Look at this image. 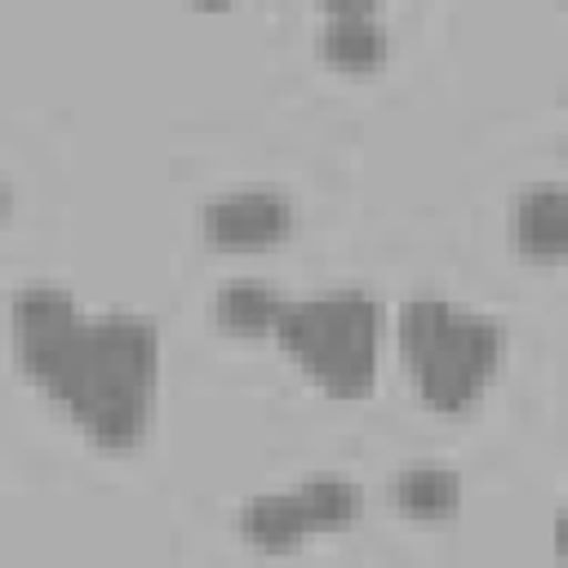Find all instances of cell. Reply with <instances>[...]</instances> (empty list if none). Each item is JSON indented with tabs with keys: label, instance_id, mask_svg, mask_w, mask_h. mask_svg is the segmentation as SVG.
<instances>
[{
	"label": "cell",
	"instance_id": "6da1fadb",
	"mask_svg": "<svg viewBox=\"0 0 568 568\" xmlns=\"http://www.w3.org/2000/svg\"><path fill=\"white\" fill-rule=\"evenodd\" d=\"M13 351L22 373L62 404L93 444L133 448L151 422L160 337L151 320H84L62 288L31 284L13 297Z\"/></svg>",
	"mask_w": 568,
	"mask_h": 568
},
{
	"label": "cell",
	"instance_id": "7a4b0ae2",
	"mask_svg": "<svg viewBox=\"0 0 568 568\" xmlns=\"http://www.w3.org/2000/svg\"><path fill=\"white\" fill-rule=\"evenodd\" d=\"M399 351L422 399L435 413H462L497 373L506 333L484 315H457L439 297H413L399 306Z\"/></svg>",
	"mask_w": 568,
	"mask_h": 568
},
{
	"label": "cell",
	"instance_id": "3957f363",
	"mask_svg": "<svg viewBox=\"0 0 568 568\" xmlns=\"http://www.w3.org/2000/svg\"><path fill=\"white\" fill-rule=\"evenodd\" d=\"M377 333H382V306L359 288L284 302L275 320L280 346L333 399H364L373 390Z\"/></svg>",
	"mask_w": 568,
	"mask_h": 568
},
{
	"label": "cell",
	"instance_id": "277c9868",
	"mask_svg": "<svg viewBox=\"0 0 568 568\" xmlns=\"http://www.w3.org/2000/svg\"><path fill=\"white\" fill-rule=\"evenodd\" d=\"M293 226V213L271 191H240L204 209V235L217 248H266L284 240Z\"/></svg>",
	"mask_w": 568,
	"mask_h": 568
},
{
	"label": "cell",
	"instance_id": "5b68a950",
	"mask_svg": "<svg viewBox=\"0 0 568 568\" xmlns=\"http://www.w3.org/2000/svg\"><path fill=\"white\" fill-rule=\"evenodd\" d=\"M510 231L528 257H559L568 248V195L559 186L524 191L515 204Z\"/></svg>",
	"mask_w": 568,
	"mask_h": 568
},
{
	"label": "cell",
	"instance_id": "8992f818",
	"mask_svg": "<svg viewBox=\"0 0 568 568\" xmlns=\"http://www.w3.org/2000/svg\"><path fill=\"white\" fill-rule=\"evenodd\" d=\"M320 49L342 71H373L386 62V31L368 13H328Z\"/></svg>",
	"mask_w": 568,
	"mask_h": 568
},
{
	"label": "cell",
	"instance_id": "52a82bcc",
	"mask_svg": "<svg viewBox=\"0 0 568 568\" xmlns=\"http://www.w3.org/2000/svg\"><path fill=\"white\" fill-rule=\"evenodd\" d=\"M311 519L297 501V493H271V497H257L244 515H240V532L262 546V550H293L302 537H306Z\"/></svg>",
	"mask_w": 568,
	"mask_h": 568
},
{
	"label": "cell",
	"instance_id": "ba28073f",
	"mask_svg": "<svg viewBox=\"0 0 568 568\" xmlns=\"http://www.w3.org/2000/svg\"><path fill=\"white\" fill-rule=\"evenodd\" d=\"M390 497L404 515H417V519H439L457 506L462 497V479L453 470H439V466H413V470H399L395 484H390Z\"/></svg>",
	"mask_w": 568,
	"mask_h": 568
},
{
	"label": "cell",
	"instance_id": "9c48e42d",
	"mask_svg": "<svg viewBox=\"0 0 568 568\" xmlns=\"http://www.w3.org/2000/svg\"><path fill=\"white\" fill-rule=\"evenodd\" d=\"M284 302L280 293H271L266 284H226L217 297H213V315L222 328L231 333H244V337H257L266 328H275Z\"/></svg>",
	"mask_w": 568,
	"mask_h": 568
},
{
	"label": "cell",
	"instance_id": "30bf717a",
	"mask_svg": "<svg viewBox=\"0 0 568 568\" xmlns=\"http://www.w3.org/2000/svg\"><path fill=\"white\" fill-rule=\"evenodd\" d=\"M297 501H302L311 528L315 524H351L359 515V506H364V493L355 484H346V479L324 475V479H306L297 488Z\"/></svg>",
	"mask_w": 568,
	"mask_h": 568
},
{
	"label": "cell",
	"instance_id": "8fae6325",
	"mask_svg": "<svg viewBox=\"0 0 568 568\" xmlns=\"http://www.w3.org/2000/svg\"><path fill=\"white\" fill-rule=\"evenodd\" d=\"M324 9L328 13H368L373 0H324Z\"/></svg>",
	"mask_w": 568,
	"mask_h": 568
},
{
	"label": "cell",
	"instance_id": "7c38bea8",
	"mask_svg": "<svg viewBox=\"0 0 568 568\" xmlns=\"http://www.w3.org/2000/svg\"><path fill=\"white\" fill-rule=\"evenodd\" d=\"M9 204H13V195H9V186H4V182H0V217H4V213H9Z\"/></svg>",
	"mask_w": 568,
	"mask_h": 568
},
{
	"label": "cell",
	"instance_id": "4fadbf2b",
	"mask_svg": "<svg viewBox=\"0 0 568 568\" xmlns=\"http://www.w3.org/2000/svg\"><path fill=\"white\" fill-rule=\"evenodd\" d=\"M200 4H226V0H200Z\"/></svg>",
	"mask_w": 568,
	"mask_h": 568
}]
</instances>
